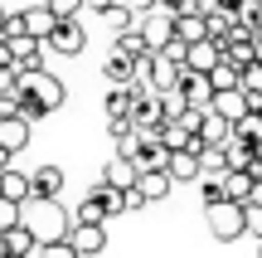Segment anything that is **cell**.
I'll use <instances>...</instances> for the list:
<instances>
[{
    "label": "cell",
    "mask_w": 262,
    "mask_h": 258,
    "mask_svg": "<svg viewBox=\"0 0 262 258\" xmlns=\"http://www.w3.org/2000/svg\"><path fill=\"white\" fill-rule=\"evenodd\" d=\"M219 64H224V49H219L214 39H199V44L185 49V68H189V73H204V78H209Z\"/></svg>",
    "instance_id": "11"
},
{
    "label": "cell",
    "mask_w": 262,
    "mask_h": 258,
    "mask_svg": "<svg viewBox=\"0 0 262 258\" xmlns=\"http://www.w3.org/2000/svg\"><path fill=\"white\" fill-rule=\"evenodd\" d=\"M73 224H107V210H102V200H97V195H88V200L78 205Z\"/></svg>",
    "instance_id": "31"
},
{
    "label": "cell",
    "mask_w": 262,
    "mask_h": 258,
    "mask_svg": "<svg viewBox=\"0 0 262 258\" xmlns=\"http://www.w3.org/2000/svg\"><path fill=\"white\" fill-rule=\"evenodd\" d=\"M19 19H25V34H29V39H39V44H44V39L58 29V19L49 15L44 5H29V10H19Z\"/></svg>",
    "instance_id": "15"
},
{
    "label": "cell",
    "mask_w": 262,
    "mask_h": 258,
    "mask_svg": "<svg viewBox=\"0 0 262 258\" xmlns=\"http://www.w3.org/2000/svg\"><path fill=\"white\" fill-rule=\"evenodd\" d=\"M136 195H141V205L165 200V195H170V175H165V171H141V175H136Z\"/></svg>",
    "instance_id": "17"
},
{
    "label": "cell",
    "mask_w": 262,
    "mask_h": 258,
    "mask_svg": "<svg viewBox=\"0 0 262 258\" xmlns=\"http://www.w3.org/2000/svg\"><path fill=\"white\" fill-rule=\"evenodd\" d=\"M243 234L262 239V205H243Z\"/></svg>",
    "instance_id": "39"
},
{
    "label": "cell",
    "mask_w": 262,
    "mask_h": 258,
    "mask_svg": "<svg viewBox=\"0 0 262 258\" xmlns=\"http://www.w3.org/2000/svg\"><path fill=\"white\" fill-rule=\"evenodd\" d=\"M160 97V112H165V122H180V117L189 112V103H185V93L180 88H170V93H156Z\"/></svg>",
    "instance_id": "30"
},
{
    "label": "cell",
    "mask_w": 262,
    "mask_h": 258,
    "mask_svg": "<svg viewBox=\"0 0 262 258\" xmlns=\"http://www.w3.org/2000/svg\"><path fill=\"white\" fill-rule=\"evenodd\" d=\"M224 175H228L224 146H204V151H199V181H224Z\"/></svg>",
    "instance_id": "20"
},
{
    "label": "cell",
    "mask_w": 262,
    "mask_h": 258,
    "mask_svg": "<svg viewBox=\"0 0 262 258\" xmlns=\"http://www.w3.org/2000/svg\"><path fill=\"white\" fill-rule=\"evenodd\" d=\"M5 44H10V64H15V73H19V78L44 73V54H49V49L39 44V39L19 34V39H5Z\"/></svg>",
    "instance_id": "3"
},
{
    "label": "cell",
    "mask_w": 262,
    "mask_h": 258,
    "mask_svg": "<svg viewBox=\"0 0 262 258\" xmlns=\"http://www.w3.org/2000/svg\"><path fill=\"white\" fill-rule=\"evenodd\" d=\"M257 258H262V253H257Z\"/></svg>",
    "instance_id": "52"
},
{
    "label": "cell",
    "mask_w": 262,
    "mask_h": 258,
    "mask_svg": "<svg viewBox=\"0 0 262 258\" xmlns=\"http://www.w3.org/2000/svg\"><path fill=\"white\" fill-rule=\"evenodd\" d=\"M122 5L131 10V15H136V19H146L150 15V5H156V0H122Z\"/></svg>",
    "instance_id": "42"
},
{
    "label": "cell",
    "mask_w": 262,
    "mask_h": 258,
    "mask_svg": "<svg viewBox=\"0 0 262 258\" xmlns=\"http://www.w3.org/2000/svg\"><path fill=\"white\" fill-rule=\"evenodd\" d=\"M44 49H54V54H68V58H78L88 49V34H83V25L78 19H68V25H58L54 34L44 39Z\"/></svg>",
    "instance_id": "9"
},
{
    "label": "cell",
    "mask_w": 262,
    "mask_h": 258,
    "mask_svg": "<svg viewBox=\"0 0 262 258\" xmlns=\"http://www.w3.org/2000/svg\"><path fill=\"white\" fill-rule=\"evenodd\" d=\"M209 234H214L219 244L243 239V205H233V200L214 205V210H209Z\"/></svg>",
    "instance_id": "4"
},
{
    "label": "cell",
    "mask_w": 262,
    "mask_h": 258,
    "mask_svg": "<svg viewBox=\"0 0 262 258\" xmlns=\"http://www.w3.org/2000/svg\"><path fill=\"white\" fill-rule=\"evenodd\" d=\"M253 39H257V44H262V19H257V25H253Z\"/></svg>",
    "instance_id": "47"
},
{
    "label": "cell",
    "mask_w": 262,
    "mask_h": 258,
    "mask_svg": "<svg viewBox=\"0 0 262 258\" xmlns=\"http://www.w3.org/2000/svg\"><path fill=\"white\" fill-rule=\"evenodd\" d=\"M10 161H15V156H10V151H0V175L10 171Z\"/></svg>",
    "instance_id": "45"
},
{
    "label": "cell",
    "mask_w": 262,
    "mask_h": 258,
    "mask_svg": "<svg viewBox=\"0 0 262 258\" xmlns=\"http://www.w3.org/2000/svg\"><path fill=\"white\" fill-rule=\"evenodd\" d=\"M112 5H117V0H83V10H102V15H107Z\"/></svg>",
    "instance_id": "43"
},
{
    "label": "cell",
    "mask_w": 262,
    "mask_h": 258,
    "mask_svg": "<svg viewBox=\"0 0 262 258\" xmlns=\"http://www.w3.org/2000/svg\"><path fill=\"white\" fill-rule=\"evenodd\" d=\"M19 224V205H10V200H0V234H10Z\"/></svg>",
    "instance_id": "41"
},
{
    "label": "cell",
    "mask_w": 262,
    "mask_h": 258,
    "mask_svg": "<svg viewBox=\"0 0 262 258\" xmlns=\"http://www.w3.org/2000/svg\"><path fill=\"white\" fill-rule=\"evenodd\" d=\"M209 83H214V93H228V88H238V68L233 64H219L214 73H209Z\"/></svg>",
    "instance_id": "37"
},
{
    "label": "cell",
    "mask_w": 262,
    "mask_h": 258,
    "mask_svg": "<svg viewBox=\"0 0 262 258\" xmlns=\"http://www.w3.org/2000/svg\"><path fill=\"white\" fill-rule=\"evenodd\" d=\"M107 19H112V29H117V34H122V29H136V15H131L122 0H117V5L107 10Z\"/></svg>",
    "instance_id": "38"
},
{
    "label": "cell",
    "mask_w": 262,
    "mask_h": 258,
    "mask_svg": "<svg viewBox=\"0 0 262 258\" xmlns=\"http://www.w3.org/2000/svg\"><path fill=\"white\" fill-rule=\"evenodd\" d=\"M0 34H5V10H0Z\"/></svg>",
    "instance_id": "50"
},
{
    "label": "cell",
    "mask_w": 262,
    "mask_h": 258,
    "mask_svg": "<svg viewBox=\"0 0 262 258\" xmlns=\"http://www.w3.org/2000/svg\"><path fill=\"white\" fill-rule=\"evenodd\" d=\"M25 146H29V122H25L19 112L0 117V151L15 156V151H25Z\"/></svg>",
    "instance_id": "13"
},
{
    "label": "cell",
    "mask_w": 262,
    "mask_h": 258,
    "mask_svg": "<svg viewBox=\"0 0 262 258\" xmlns=\"http://www.w3.org/2000/svg\"><path fill=\"white\" fill-rule=\"evenodd\" d=\"M253 64H257V68H262V44H257V58H253Z\"/></svg>",
    "instance_id": "48"
},
{
    "label": "cell",
    "mask_w": 262,
    "mask_h": 258,
    "mask_svg": "<svg viewBox=\"0 0 262 258\" xmlns=\"http://www.w3.org/2000/svg\"><path fill=\"white\" fill-rule=\"evenodd\" d=\"M253 156H257V161H262V142H257V146H253Z\"/></svg>",
    "instance_id": "49"
},
{
    "label": "cell",
    "mask_w": 262,
    "mask_h": 258,
    "mask_svg": "<svg viewBox=\"0 0 262 258\" xmlns=\"http://www.w3.org/2000/svg\"><path fill=\"white\" fill-rule=\"evenodd\" d=\"M19 224L34 234V244H63L68 229H73V220L63 214L58 200H25L19 205Z\"/></svg>",
    "instance_id": "1"
},
{
    "label": "cell",
    "mask_w": 262,
    "mask_h": 258,
    "mask_svg": "<svg viewBox=\"0 0 262 258\" xmlns=\"http://www.w3.org/2000/svg\"><path fill=\"white\" fill-rule=\"evenodd\" d=\"M248 205H262V181L253 185V200H248Z\"/></svg>",
    "instance_id": "46"
},
{
    "label": "cell",
    "mask_w": 262,
    "mask_h": 258,
    "mask_svg": "<svg viewBox=\"0 0 262 258\" xmlns=\"http://www.w3.org/2000/svg\"><path fill=\"white\" fill-rule=\"evenodd\" d=\"M214 10H224V15H233V10H238V0H214ZM214 10H209V15H214Z\"/></svg>",
    "instance_id": "44"
},
{
    "label": "cell",
    "mask_w": 262,
    "mask_h": 258,
    "mask_svg": "<svg viewBox=\"0 0 262 258\" xmlns=\"http://www.w3.org/2000/svg\"><path fill=\"white\" fill-rule=\"evenodd\" d=\"M136 151H141V132H131V127H126V132H117V161H131V166H136Z\"/></svg>",
    "instance_id": "33"
},
{
    "label": "cell",
    "mask_w": 262,
    "mask_h": 258,
    "mask_svg": "<svg viewBox=\"0 0 262 258\" xmlns=\"http://www.w3.org/2000/svg\"><path fill=\"white\" fill-rule=\"evenodd\" d=\"M175 39H180V44H199V39H209V29H204V15H180L175 19Z\"/></svg>",
    "instance_id": "25"
},
{
    "label": "cell",
    "mask_w": 262,
    "mask_h": 258,
    "mask_svg": "<svg viewBox=\"0 0 262 258\" xmlns=\"http://www.w3.org/2000/svg\"><path fill=\"white\" fill-rule=\"evenodd\" d=\"M131 107H136V93L131 88H112L107 93V122H131Z\"/></svg>",
    "instance_id": "23"
},
{
    "label": "cell",
    "mask_w": 262,
    "mask_h": 258,
    "mask_svg": "<svg viewBox=\"0 0 262 258\" xmlns=\"http://www.w3.org/2000/svg\"><path fill=\"white\" fill-rule=\"evenodd\" d=\"M44 10L58 19V25H68V19H78V10H83V0H44Z\"/></svg>",
    "instance_id": "35"
},
{
    "label": "cell",
    "mask_w": 262,
    "mask_h": 258,
    "mask_svg": "<svg viewBox=\"0 0 262 258\" xmlns=\"http://www.w3.org/2000/svg\"><path fill=\"white\" fill-rule=\"evenodd\" d=\"M165 175H170V185H175V181H199V156L194 151H170Z\"/></svg>",
    "instance_id": "22"
},
{
    "label": "cell",
    "mask_w": 262,
    "mask_h": 258,
    "mask_svg": "<svg viewBox=\"0 0 262 258\" xmlns=\"http://www.w3.org/2000/svg\"><path fill=\"white\" fill-rule=\"evenodd\" d=\"M219 49H224V64H233V68H248V64L257 58V39H253V29H238V25H233V34H228Z\"/></svg>",
    "instance_id": "8"
},
{
    "label": "cell",
    "mask_w": 262,
    "mask_h": 258,
    "mask_svg": "<svg viewBox=\"0 0 262 258\" xmlns=\"http://www.w3.org/2000/svg\"><path fill=\"white\" fill-rule=\"evenodd\" d=\"M180 93H185V103H189V112H209V107H214V83H209L204 73H180Z\"/></svg>",
    "instance_id": "6"
},
{
    "label": "cell",
    "mask_w": 262,
    "mask_h": 258,
    "mask_svg": "<svg viewBox=\"0 0 262 258\" xmlns=\"http://www.w3.org/2000/svg\"><path fill=\"white\" fill-rule=\"evenodd\" d=\"M136 166H131V161H117V156H112V161H107V171H102V185H112V190H136Z\"/></svg>",
    "instance_id": "18"
},
{
    "label": "cell",
    "mask_w": 262,
    "mask_h": 258,
    "mask_svg": "<svg viewBox=\"0 0 262 258\" xmlns=\"http://www.w3.org/2000/svg\"><path fill=\"white\" fill-rule=\"evenodd\" d=\"M170 151L156 142V136H141V151H136V171H165Z\"/></svg>",
    "instance_id": "19"
},
{
    "label": "cell",
    "mask_w": 262,
    "mask_h": 258,
    "mask_svg": "<svg viewBox=\"0 0 262 258\" xmlns=\"http://www.w3.org/2000/svg\"><path fill=\"white\" fill-rule=\"evenodd\" d=\"M0 200H10V205H25V200H29V175L10 166V171L0 175Z\"/></svg>",
    "instance_id": "21"
},
{
    "label": "cell",
    "mask_w": 262,
    "mask_h": 258,
    "mask_svg": "<svg viewBox=\"0 0 262 258\" xmlns=\"http://www.w3.org/2000/svg\"><path fill=\"white\" fill-rule=\"evenodd\" d=\"M209 112H214L219 122H228V127H233L238 117L248 112V97L238 93V88H228V93H214V107H209Z\"/></svg>",
    "instance_id": "16"
},
{
    "label": "cell",
    "mask_w": 262,
    "mask_h": 258,
    "mask_svg": "<svg viewBox=\"0 0 262 258\" xmlns=\"http://www.w3.org/2000/svg\"><path fill=\"white\" fill-rule=\"evenodd\" d=\"M253 175H243V171H228L224 175V195H228V200H233V205H248V200H253Z\"/></svg>",
    "instance_id": "24"
},
{
    "label": "cell",
    "mask_w": 262,
    "mask_h": 258,
    "mask_svg": "<svg viewBox=\"0 0 262 258\" xmlns=\"http://www.w3.org/2000/svg\"><path fill=\"white\" fill-rule=\"evenodd\" d=\"M160 127H165L160 97H156V93L136 97V107H131V132H141V136H160Z\"/></svg>",
    "instance_id": "5"
},
{
    "label": "cell",
    "mask_w": 262,
    "mask_h": 258,
    "mask_svg": "<svg viewBox=\"0 0 262 258\" xmlns=\"http://www.w3.org/2000/svg\"><path fill=\"white\" fill-rule=\"evenodd\" d=\"M112 54L126 58V64H146L150 49H146V39H141V29H122V34L112 39Z\"/></svg>",
    "instance_id": "14"
},
{
    "label": "cell",
    "mask_w": 262,
    "mask_h": 258,
    "mask_svg": "<svg viewBox=\"0 0 262 258\" xmlns=\"http://www.w3.org/2000/svg\"><path fill=\"white\" fill-rule=\"evenodd\" d=\"M189 136H194L189 127H180V122H165V127H160V136H156V142L165 146V151H189Z\"/></svg>",
    "instance_id": "28"
},
{
    "label": "cell",
    "mask_w": 262,
    "mask_h": 258,
    "mask_svg": "<svg viewBox=\"0 0 262 258\" xmlns=\"http://www.w3.org/2000/svg\"><path fill=\"white\" fill-rule=\"evenodd\" d=\"M102 73H107V83H112V88H131V83H136V64H126V58H117V54H107Z\"/></svg>",
    "instance_id": "26"
},
{
    "label": "cell",
    "mask_w": 262,
    "mask_h": 258,
    "mask_svg": "<svg viewBox=\"0 0 262 258\" xmlns=\"http://www.w3.org/2000/svg\"><path fill=\"white\" fill-rule=\"evenodd\" d=\"M68 249H73L78 258L102 253L107 249V229H102V224H73V229H68Z\"/></svg>",
    "instance_id": "10"
},
{
    "label": "cell",
    "mask_w": 262,
    "mask_h": 258,
    "mask_svg": "<svg viewBox=\"0 0 262 258\" xmlns=\"http://www.w3.org/2000/svg\"><path fill=\"white\" fill-rule=\"evenodd\" d=\"M58 190H63V171H58V166H34V175H29V200H58Z\"/></svg>",
    "instance_id": "12"
},
{
    "label": "cell",
    "mask_w": 262,
    "mask_h": 258,
    "mask_svg": "<svg viewBox=\"0 0 262 258\" xmlns=\"http://www.w3.org/2000/svg\"><path fill=\"white\" fill-rule=\"evenodd\" d=\"M238 93H243V97H262V68L257 64L238 68Z\"/></svg>",
    "instance_id": "32"
},
{
    "label": "cell",
    "mask_w": 262,
    "mask_h": 258,
    "mask_svg": "<svg viewBox=\"0 0 262 258\" xmlns=\"http://www.w3.org/2000/svg\"><path fill=\"white\" fill-rule=\"evenodd\" d=\"M204 185V210H214V205H224L228 195H224V181H199Z\"/></svg>",
    "instance_id": "40"
},
{
    "label": "cell",
    "mask_w": 262,
    "mask_h": 258,
    "mask_svg": "<svg viewBox=\"0 0 262 258\" xmlns=\"http://www.w3.org/2000/svg\"><path fill=\"white\" fill-rule=\"evenodd\" d=\"M0 103H10V107L19 103V73L15 68H0Z\"/></svg>",
    "instance_id": "36"
},
{
    "label": "cell",
    "mask_w": 262,
    "mask_h": 258,
    "mask_svg": "<svg viewBox=\"0 0 262 258\" xmlns=\"http://www.w3.org/2000/svg\"><path fill=\"white\" fill-rule=\"evenodd\" d=\"M0 258H5V234H0Z\"/></svg>",
    "instance_id": "51"
},
{
    "label": "cell",
    "mask_w": 262,
    "mask_h": 258,
    "mask_svg": "<svg viewBox=\"0 0 262 258\" xmlns=\"http://www.w3.org/2000/svg\"><path fill=\"white\" fill-rule=\"evenodd\" d=\"M136 29H141V39H146L150 54H165V49L175 44V19H170V15H146Z\"/></svg>",
    "instance_id": "7"
},
{
    "label": "cell",
    "mask_w": 262,
    "mask_h": 258,
    "mask_svg": "<svg viewBox=\"0 0 262 258\" xmlns=\"http://www.w3.org/2000/svg\"><path fill=\"white\" fill-rule=\"evenodd\" d=\"M262 19V0H238V10H233V25L238 29H253Z\"/></svg>",
    "instance_id": "34"
},
{
    "label": "cell",
    "mask_w": 262,
    "mask_h": 258,
    "mask_svg": "<svg viewBox=\"0 0 262 258\" xmlns=\"http://www.w3.org/2000/svg\"><path fill=\"white\" fill-rule=\"evenodd\" d=\"M19 93L29 97V103L39 107V112H58V107H63V97H68V88H63V78H54L44 68V73H29V78H19Z\"/></svg>",
    "instance_id": "2"
},
{
    "label": "cell",
    "mask_w": 262,
    "mask_h": 258,
    "mask_svg": "<svg viewBox=\"0 0 262 258\" xmlns=\"http://www.w3.org/2000/svg\"><path fill=\"white\" fill-rule=\"evenodd\" d=\"M5 253L10 258H29V253H34V234H29L25 224H15V229L5 234Z\"/></svg>",
    "instance_id": "29"
},
{
    "label": "cell",
    "mask_w": 262,
    "mask_h": 258,
    "mask_svg": "<svg viewBox=\"0 0 262 258\" xmlns=\"http://www.w3.org/2000/svg\"><path fill=\"white\" fill-rule=\"evenodd\" d=\"M233 142H243V146H257L262 142V112H243L233 122Z\"/></svg>",
    "instance_id": "27"
}]
</instances>
